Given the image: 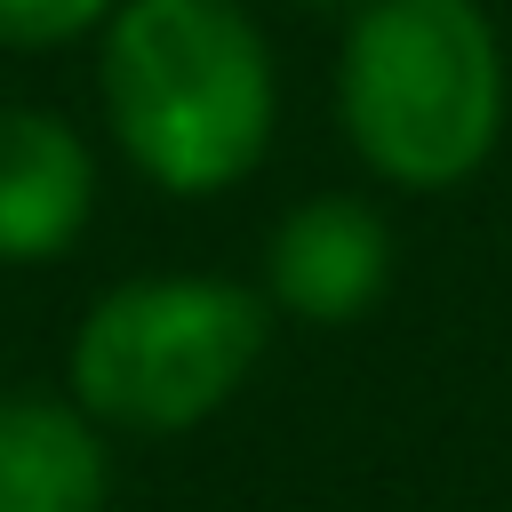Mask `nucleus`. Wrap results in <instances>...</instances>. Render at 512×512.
I'll use <instances>...</instances> for the list:
<instances>
[{"label": "nucleus", "mask_w": 512, "mask_h": 512, "mask_svg": "<svg viewBox=\"0 0 512 512\" xmlns=\"http://www.w3.org/2000/svg\"><path fill=\"white\" fill-rule=\"evenodd\" d=\"M296 8H304V16H352L360 0H296Z\"/></svg>", "instance_id": "obj_8"}, {"label": "nucleus", "mask_w": 512, "mask_h": 512, "mask_svg": "<svg viewBox=\"0 0 512 512\" xmlns=\"http://www.w3.org/2000/svg\"><path fill=\"white\" fill-rule=\"evenodd\" d=\"M112 152L168 200L248 184L280 128V64L248 0H120L96 32Z\"/></svg>", "instance_id": "obj_1"}, {"label": "nucleus", "mask_w": 512, "mask_h": 512, "mask_svg": "<svg viewBox=\"0 0 512 512\" xmlns=\"http://www.w3.org/2000/svg\"><path fill=\"white\" fill-rule=\"evenodd\" d=\"M112 432L56 392H0V512H104Z\"/></svg>", "instance_id": "obj_6"}, {"label": "nucleus", "mask_w": 512, "mask_h": 512, "mask_svg": "<svg viewBox=\"0 0 512 512\" xmlns=\"http://www.w3.org/2000/svg\"><path fill=\"white\" fill-rule=\"evenodd\" d=\"M96 216V152L48 104H0V264L40 272Z\"/></svg>", "instance_id": "obj_5"}, {"label": "nucleus", "mask_w": 512, "mask_h": 512, "mask_svg": "<svg viewBox=\"0 0 512 512\" xmlns=\"http://www.w3.org/2000/svg\"><path fill=\"white\" fill-rule=\"evenodd\" d=\"M512 112L496 16L480 0H360L336 40V128L392 192L472 184Z\"/></svg>", "instance_id": "obj_2"}, {"label": "nucleus", "mask_w": 512, "mask_h": 512, "mask_svg": "<svg viewBox=\"0 0 512 512\" xmlns=\"http://www.w3.org/2000/svg\"><path fill=\"white\" fill-rule=\"evenodd\" d=\"M120 0H0V48L8 56H48L72 40H96Z\"/></svg>", "instance_id": "obj_7"}, {"label": "nucleus", "mask_w": 512, "mask_h": 512, "mask_svg": "<svg viewBox=\"0 0 512 512\" xmlns=\"http://www.w3.org/2000/svg\"><path fill=\"white\" fill-rule=\"evenodd\" d=\"M272 352L264 288L232 272H128L72 320L64 392L120 440H176L224 416Z\"/></svg>", "instance_id": "obj_3"}, {"label": "nucleus", "mask_w": 512, "mask_h": 512, "mask_svg": "<svg viewBox=\"0 0 512 512\" xmlns=\"http://www.w3.org/2000/svg\"><path fill=\"white\" fill-rule=\"evenodd\" d=\"M400 264V240L384 224L376 200L360 192H312L296 200L272 240H264V304L272 320H304V328H352L384 304Z\"/></svg>", "instance_id": "obj_4"}]
</instances>
